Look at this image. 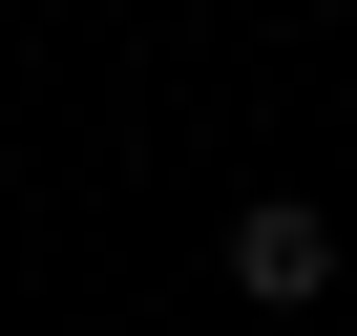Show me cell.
<instances>
[{"label":"cell","instance_id":"6da1fadb","mask_svg":"<svg viewBox=\"0 0 357 336\" xmlns=\"http://www.w3.org/2000/svg\"><path fill=\"white\" fill-rule=\"evenodd\" d=\"M231 294H252V315H315V294H336V211H315V190H252V211H231Z\"/></svg>","mask_w":357,"mask_h":336}]
</instances>
